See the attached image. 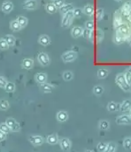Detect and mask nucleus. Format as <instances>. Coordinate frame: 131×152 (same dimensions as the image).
I'll return each instance as SVG.
<instances>
[{
    "mask_svg": "<svg viewBox=\"0 0 131 152\" xmlns=\"http://www.w3.org/2000/svg\"><path fill=\"white\" fill-rule=\"evenodd\" d=\"M128 70L129 71V72H130L131 73V66L128 68Z\"/></svg>",
    "mask_w": 131,
    "mask_h": 152,
    "instance_id": "obj_50",
    "label": "nucleus"
},
{
    "mask_svg": "<svg viewBox=\"0 0 131 152\" xmlns=\"http://www.w3.org/2000/svg\"><path fill=\"white\" fill-rule=\"evenodd\" d=\"M74 7L73 5L71 4H65L61 7L59 10L61 15H64V14L68 13L69 12L74 10Z\"/></svg>",
    "mask_w": 131,
    "mask_h": 152,
    "instance_id": "obj_12",
    "label": "nucleus"
},
{
    "mask_svg": "<svg viewBox=\"0 0 131 152\" xmlns=\"http://www.w3.org/2000/svg\"><path fill=\"white\" fill-rule=\"evenodd\" d=\"M52 2L54 4L58 9H59L65 4V0H52Z\"/></svg>",
    "mask_w": 131,
    "mask_h": 152,
    "instance_id": "obj_43",
    "label": "nucleus"
},
{
    "mask_svg": "<svg viewBox=\"0 0 131 152\" xmlns=\"http://www.w3.org/2000/svg\"><path fill=\"white\" fill-rule=\"evenodd\" d=\"M104 88L100 85L94 86L93 89L94 94L97 96H101L104 92Z\"/></svg>",
    "mask_w": 131,
    "mask_h": 152,
    "instance_id": "obj_30",
    "label": "nucleus"
},
{
    "mask_svg": "<svg viewBox=\"0 0 131 152\" xmlns=\"http://www.w3.org/2000/svg\"><path fill=\"white\" fill-rule=\"evenodd\" d=\"M124 147L126 150L131 149V138H126L124 141Z\"/></svg>",
    "mask_w": 131,
    "mask_h": 152,
    "instance_id": "obj_39",
    "label": "nucleus"
},
{
    "mask_svg": "<svg viewBox=\"0 0 131 152\" xmlns=\"http://www.w3.org/2000/svg\"><path fill=\"white\" fill-rule=\"evenodd\" d=\"M74 74L70 71H66L63 74V78L66 81H70L73 79Z\"/></svg>",
    "mask_w": 131,
    "mask_h": 152,
    "instance_id": "obj_33",
    "label": "nucleus"
},
{
    "mask_svg": "<svg viewBox=\"0 0 131 152\" xmlns=\"http://www.w3.org/2000/svg\"><path fill=\"white\" fill-rule=\"evenodd\" d=\"M34 66V61L31 58H25L23 61L22 66L25 69L29 70Z\"/></svg>",
    "mask_w": 131,
    "mask_h": 152,
    "instance_id": "obj_18",
    "label": "nucleus"
},
{
    "mask_svg": "<svg viewBox=\"0 0 131 152\" xmlns=\"http://www.w3.org/2000/svg\"><path fill=\"white\" fill-rule=\"evenodd\" d=\"M60 145L61 148L64 152H69L71 147V143L69 139L63 138L60 140Z\"/></svg>",
    "mask_w": 131,
    "mask_h": 152,
    "instance_id": "obj_8",
    "label": "nucleus"
},
{
    "mask_svg": "<svg viewBox=\"0 0 131 152\" xmlns=\"http://www.w3.org/2000/svg\"><path fill=\"white\" fill-rule=\"evenodd\" d=\"M17 122L15 119L13 118H8L6 121V123L7 124V126L10 128V129L13 127Z\"/></svg>",
    "mask_w": 131,
    "mask_h": 152,
    "instance_id": "obj_42",
    "label": "nucleus"
},
{
    "mask_svg": "<svg viewBox=\"0 0 131 152\" xmlns=\"http://www.w3.org/2000/svg\"><path fill=\"white\" fill-rule=\"evenodd\" d=\"M124 37L117 31V33L114 37L115 43L117 44H120L124 42Z\"/></svg>",
    "mask_w": 131,
    "mask_h": 152,
    "instance_id": "obj_29",
    "label": "nucleus"
},
{
    "mask_svg": "<svg viewBox=\"0 0 131 152\" xmlns=\"http://www.w3.org/2000/svg\"><path fill=\"white\" fill-rule=\"evenodd\" d=\"M37 60L42 66H47L50 63V59L48 54L44 52H41L38 53Z\"/></svg>",
    "mask_w": 131,
    "mask_h": 152,
    "instance_id": "obj_5",
    "label": "nucleus"
},
{
    "mask_svg": "<svg viewBox=\"0 0 131 152\" xmlns=\"http://www.w3.org/2000/svg\"><path fill=\"white\" fill-rule=\"evenodd\" d=\"M38 43L43 46H48L51 43L50 38L46 34H42L38 39Z\"/></svg>",
    "mask_w": 131,
    "mask_h": 152,
    "instance_id": "obj_16",
    "label": "nucleus"
},
{
    "mask_svg": "<svg viewBox=\"0 0 131 152\" xmlns=\"http://www.w3.org/2000/svg\"><path fill=\"white\" fill-rule=\"evenodd\" d=\"M116 122L119 125L130 124H131V117L127 115H122L116 118Z\"/></svg>",
    "mask_w": 131,
    "mask_h": 152,
    "instance_id": "obj_6",
    "label": "nucleus"
},
{
    "mask_svg": "<svg viewBox=\"0 0 131 152\" xmlns=\"http://www.w3.org/2000/svg\"><path fill=\"white\" fill-rule=\"evenodd\" d=\"M110 127V123L108 121L106 120H103L101 121L99 123V128L101 130H107L109 129Z\"/></svg>",
    "mask_w": 131,
    "mask_h": 152,
    "instance_id": "obj_25",
    "label": "nucleus"
},
{
    "mask_svg": "<svg viewBox=\"0 0 131 152\" xmlns=\"http://www.w3.org/2000/svg\"><path fill=\"white\" fill-rule=\"evenodd\" d=\"M122 13L125 15H130L131 12V5L129 3L124 4L121 8Z\"/></svg>",
    "mask_w": 131,
    "mask_h": 152,
    "instance_id": "obj_23",
    "label": "nucleus"
},
{
    "mask_svg": "<svg viewBox=\"0 0 131 152\" xmlns=\"http://www.w3.org/2000/svg\"><path fill=\"white\" fill-rule=\"evenodd\" d=\"M10 107V103L6 100L2 99L0 100V110L2 111H6L8 110Z\"/></svg>",
    "mask_w": 131,
    "mask_h": 152,
    "instance_id": "obj_32",
    "label": "nucleus"
},
{
    "mask_svg": "<svg viewBox=\"0 0 131 152\" xmlns=\"http://www.w3.org/2000/svg\"><path fill=\"white\" fill-rule=\"evenodd\" d=\"M130 116L131 118V109H130Z\"/></svg>",
    "mask_w": 131,
    "mask_h": 152,
    "instance_id": "obj_51",
    "label": "nucleus"
},
{
    "mask_svg": "<svg viewBox=\"0 0 131 152\" xmlns=\"http://www.w3.org/2000/svg\"><path fill=\"white\" fill-rule=\"evenodd\" d=\"M38 6L37 0H25L23 3V8L26 10H34Z\"/></svg>",
    "mask_w": 131,
    "mask_h": 152,
    "instance_id": "obj_4",
    "label": "nucleus"
},
{
    "mask_svg": "<svg viewBox=\"0 0 131 152\" xmlns=\"http://www.w3.org/2000/svg\"><path fill=\"white\" fill-rule=\"evenodd\" d=\"M29 141L35 146L42 145L44 143V138L40 135H31L29 137Z\"/></svg>",
    "mask_w": 131,
    "mask_h": 152,
    "instance_id": "obj_7",
    "label": "nucleus"
},
{
    "mask_svg": "<svg viewBox=\"0 0 131 152\" xmlns=\"http://www.w3.org/2000/svg\"><path fill=\"white\" fill-rule=\"evenodd\" d=\"M17 20L19 23L20 24V26L21 28H24L27 25L28 23V20L26 17L23 16H19L17 17Z\"/></svg>",
    "mask_w": 131,
    "mask_h": 152,
    "instance_id": "obj_26",
    "label": "nucleus"
},
{
    "mask_svg": "<svg viewBox=\"0 0 131 152\" xmlns=\"http://www.w3.org/2000/svg\"><path fill=\"white\" fill-rule=\"evenodd\" d=\"M1 9L4 13H10L13 9V4L10 1H6L2 4Z\"/></svg>",
    "mask_w": 131,
    "mask_h": 152,
    "instance_id": "obj_9",
    "label": "nucleus"
},
{
    "mask_svg": "<svg viewBox=\"0 0 131 152\" xmlns=\"http://www.w3.org/2000/svg\"><path fill=\"white\" fill-rule=\"evenodd\" d=\"M107 143L105 142H101L98 143L97 145V148L99 152H103L105 151V149L107 147Z\"/></svg>",
    "mask_w": 131,
    "mask_h": 152,
    "instance_id": "obj_37",
    "label": "nucleus"
},
{
    "mask_svg": "<svg viewBox=\"0 0 131 152\" xmlns=\"http://www.w3.org/2000/svg\"><path fill=\"white\" fill-rule=\"evenodd\" d=\"M104 16V10L102 8H98L95 12V18L97 21L101 20Z\"/></svg>",
    "mask_w": 131,
    "mask_h": 152,
    "instance_id": "obj_36",
    "label": "nucleus"
},
{
    "mask_svg": "<svg viewBox=\"0 0 131 152\" xmlns=\"http://www.w3.org/2000/svg\"><path fill=\"white\" fill-rule=\"evenodd\" d=\"M74 18V16L73 11L69 12L67 13L64 14V15H63V18L61 20V27L64 28H69L73 23Z\"/></svg>",
    "mask_w": 131,
    "mask_h": 152,
    "instance_id": "obj_2",
    "label": "nucleus"
},
{
    "mask_svg": "<svg viewBox=\"0 0 131 152\" xmlns=\"http://www.w3.org/2000/svg\"><path fill=\"white\" fill-rule=\"evenodd\" d=\"M47 75L43 73H38L35 76V79L37 83H44L47 81Z\"/></svg>",
    "mask_w": 131,
    "mask_h": 152,
    "instance_id": "obj_21",
    "label": "nucleus"
},
{
    "mask_svg": "<svg viewBox=\"0 0 131 152\" xmlns=\"http://www.w3.org/2000/svg\"><path fill=\"white\" fill-rule=\"evenodd\" d=\"M6 135H7L6 133L0 130V142L3 141L5 139H6V137H7Z\"/></svg>",
    "mask_w": 131,
    "mask_h": 152,
    "instance_id": "obj_48",
    "label": "nucleus"
},
{
    "mask_svg": "<svg viewBox=\"0 0 131 152\" xmlns=\"http://www.w3.org/2000/svg\"><path fill=\"white\" fill-rule=\"evenodd\" d=\"M82 10H83L84 14H86V15L90 16V17L93 15L95 12L94 6L92 4H88L87 5H86L84 7Z\"/></svg>",
    "mask_w": 131,
    "mask_h": 152,
    "instance_id": "obj_15",
    "label": "nucleus"
},
{
    "mask_svg": "<svg viewBox=\"0 0 131 152\" xmlns=\"http://www.w3.org/2000/svg\"><path fill=\"white\" fill-rule=\"evenodd\" d=\"M7 82L6 79L2 77V76H0V87L2 88H5L6 86L7 85Z\"/></svg>",
    "mask_w": 131,
    "mask_h": 152,
    "instance_id": "obj_44",
    "label": "nucleus"
},
{
    "mask_svg": "<svg viewBox=\"0 0 131 152\" xmlns=\"http://www.w3.org/2000/svg\"><path fill=\"white\" fill-rule=\"evenodd\" d=\"M108 74L109 72L108 70L104 68H101L98 70L97 76L98 78L101 79H104L108 76Z\"/></svg>",
    "mask_w": 131,
    "mask_h": 152,
    "instance_id": "obj_24",
    "label": "nucleus"
},
{
    "mask_svg": "<svg viewBox=\"0 0 131 152\" xmlns=\"http://www.w3.org/2000/svg\"><path fill=\"white\" fill-rule=\"evenodd\" d=\"M131 109V101L130 100H125L120 104V110L122 113L126 112Z\"/></svg>",
    "mask_w": 131,
    "mask_h": 152,
    "instance_id": "obj_13",
    "label": "nucleus"
},
{
    "mask_svg": "<svg viewBox=\"0 0 131 152\" xmlns=\"http://www.w3.org/2000/svg\"><path fill=\"white\" fill-rule=\"evenodd\" d=\"M122 20H121V17H115L114 19V24L115 27H118V26H120L121 24H122Z\"/></svg>",
    "mask_w": 131,
    "mask_h": 152,
    "instance_id": "obj_46",
    "label": "nucleus"
},
{
    "mask_svg": "<svg viewBox=\"0 0 131 152\" xmlns=\"http://www.w3.org/2000/svg\"><path fill=\"white\" fill-rule=\"evenodd\" d=\"M116 150V144L114 142L108 143L105 152H115Z\"/></svg>",
    "mask_w": 131,
    "mask_h": 152,
    "instance_id": "obj_31",
    "label": "nucleus"
},
{
    "mask_svg": "<svg viewBox=\"0 0 131 152\" xmlns=\"http://www.w3.org/2000/svg\"><path fill=\"white\" fill-rule=\"evenodd\" d=\"M84 30L80 26H75L72 28L71 34L74 38H77L83 35Z\"/></svg>",
    "mask_w": 131,
    "mask_h": 152,
    "instance_id": "obj_11",
    "label": "nucleus"
},
{
    "mask_svg": "<svg viewBox=\"0 0 131 152\" xmlns=\"http://www.w3.org/2000/svg\"><path fill=\"white\" fill-rule=\"evenodd\" d=\"M118 105L116 103L114 102H111L108 104L107 109L109 112L114 113L118 110H119V108H118Z\"/></svg>",
    "mask_w": 131,
    "mask_h": 152,
    "instance_id": "obj_28",
    "label": "nucleus"
},
{
    "mask_svg": "<svg viewBox=\"0 0 131 152\" xmlns=\"http://www.w3.org/2000/svg\"><path fill=\"white\" fill-rule=\"evenodd\" d=\"M124 77L128 83L131 85V73L128 70H127L124 74Z\"/></svg>",
    "mask_w": 131,
    "mask_h": 152,
    "instance_id": "obj_45",
    "label": "nucleus"
},
{
    "mask_svg": "<svg viewBox=\"0 0 131 152\" xmlns=\"http://www.w3.org/2000/svg\"><path fill=\"white\" fill-rule=\"evenodd\" d=\"M7 41V43L10 46H13L16 44V38L11 35V34H7L4 38Z\"/></svg>",
    "mask_w": 131,
    "mask_h": 152,
    "instance_id": "obj_27",
    "label": "nucleus"
},
{
    "mask_svg": "<svg viewBox=\"0 0 131 152\" xmlns=\"http://www.w3.org/2000/svg\"><path fill=\"white\" fill-rule=\"evenodd\" d=\"M77 57V53L74 51H68L65 52L61 55V59L65 63L73 62Z\"/></svg>",
    "mask_w": 131,
    "mask_h": 152,
    "instance_id": "obj_3",
    "label": "nucleus"
},
{
    "mask_svg": "<svg viewBox=\"0 0 131 152\" xmlns=\"http://www.w3.org/2000/svg\"><path fill=\"white\" fill-rule=\"evenodd\" d=\"M58 137L57 134L48 136L47 137V142L50 145H56L58 142Z\"/></svg>",
    "mask_w": 131,
    "mask_h": 152,
    "instance_id": "obj_20",
    "label": "nucleus"
},
{
    "mask_svg": "<svg viewBox=\"0 0 131 152\" xmlns=\"http://www.w3.org/2000/svg\"><path fill=\"white\" fill-rule=\"evenodd\" d=\"M6 91L8 93L13 92L16 89V85L15 84L11 82H8L7 85L5 87Z\"/></svg>",
    "mask_w": 131,
    "mask_h": 152,
    "instance_id": "obj_35",
    "label": "nucleus"
},
{
    "mask_svg": "<svg viewBox=\"0 0 131 152\" xmlns=\"http://www.w3.org/2000/svg\"><path fill=\"white\" fill-rule=\"evenodd\" d=\"M20 124L19 123L17 122L16 124L14 125L13 127L11 129V132H18L20 130Z\"/></svg>",
    "mask_w": 131,
    "mask_h": 152,
    "instance_id": "obj_47",
    "label": "nucleus"
},
{
    "mask_svg": "<svg viewBox=\"0 0 131 152\" xmlns=\"http://www.w3.org/2000/svg\"><path fill=\"white\" fill-rule=\"evenodd\" d=\"M116 1H118V2H121L122 0H115Z\"/></svg>",
    "mask_w": 131,
    "mask_h": 152,
    "instance_id": "obj_52",
    "label": "nucleus"
},
{
    "mask_svg": "<svg viewBox=\"0 0 131 152\" xmlns=\"http://www.w3.org/2000/svg\"><path fill=\"white\" fill-rule=\"evenodd\" d=\"M68 113L67 112L64 111H61L57 113V119L60 122H64L68 119Z\"/></svg>",
    "mask_w": 131,
    "mask_h": 152,
    "instance_id": "obj_17",
    "label": "nucleus"
},
{
    "mask_svg": "<svg viewBox=\"0 0 131 152\" xmlns=\"http://www.w3.org/2000/svg\"><path fill=\"white\" fill-rule=\"evenodd\" d=\"M40 89L44 93H51L54 89L55 87L47 83H40Z\"/></svg>",
    "mask_w": 131,
    "mask_h": 152,
    "instance_id": "obj_14",
    "label": "nucleus"
},
{
    "mask_svg": "<svg viewBox=\"0 0 131 152\" xmlns=\"http://www.w3.org/2000/svg\"><path fill=\"white\" fill-rule=\"evenodd\" d=\"M10 27L11 30L14 32H18L22 28L20 26V24L18 23L17 19L13 20L10 22Z\"/></svg>",
    "mask_w": 131,
    "mask_h": 152,
    "instance_id": "obj_22",
    "label": "nucleus"
},
{
    "mask_svg": "<svg viewBox=\"0 0 131 152\" xmlns=\"http://www.w3.org/2000/svg\"><path fill=\"white\" fill-rule=\"evenodd\" d=\"M85 27L87 30H94V23L93 20H88L85 23Z\"/></svg>",
    "mask_w": 131,
    "mask_h": 152,
    "instance_id": "obj_41",
    "label": "nucleus"
},
{
    "mask_svg": "<svg viewBox=\"0 0 131 152\" xmlns=\"http://www.w3.org/2000/svg\"><path fill=\"white\" fill-rule=\"evenodd\" d=\"M115 82L118 86L124 92H127L130 91L131 85L128 83L126 78L124 77V74H118L115 78Z\"/></svg>",
    "mask_w": 131,
    "mask_h": 152,
    "instance_id": "obj_1",
    "label": "nucleus"
},
{
    "mask_svg": "<svg viewBox=\"0 0 131 152\" xmlns=\"http://www.w3.org/2000/svg\"><path fill=\"white\" fill-rule=\"evenodd\" d=\"M10 45L7 43V41L3 38L0 39V49L2 50H6L9 49Z\"/></svg>",
    "mask_w": 131,
    "mask_h": 152,
    "instance_id": "obj_34",
    "label": "nucleus"
},
{
    "mask_svg": "<svg viewBox=\"0 0 131 152\" xmlns=\"http://www.w3.org/2000/svg\"><path fill=\"white\" fill-rule=\"evenodd\" d=\"M128 20H130V21L131 22V14L129 15V17L128 18Z\"/></svg>",
    "mask_w": 131,
    "mask_h": 152,
    "instance_id": "obj_49",
    "label": "nucleus"
},
{
    "mask_svg": "<svg viewBox=\"0 0 131 152\" xmlns=\"http://www.w3.org/2000/svg\"><path fill=\"white\" fill-rule=\"evenodd\" d=\"M118 32L121 34L122 36L125 37H128L130 34V28L125 23H122L120 26L117 27Z\"/></svg>",
    "mask_w": 131,
    "mask_h": 152,
    "instance_id": "obj_10",
    "label": "nucleus"
},
{
    "mask_svg": "<svg viewBox=\"0 0 131 152\" xmlns=\"http://www.w3.org/2000/svg\"><path fill=\"white\" fill-rule=\"evenodd\" d=\"M45 9L47 11V13L50 14H53L56 13L58 10L57 7L52 2L46 4L45 6Z\"/></svg>",
    "mask_w": 131,
    "mask_h": 152,
    "instance_id": "obj_19",
    "label": "nucleus"
},
{
    "mask_svg": "<svg viewBox=\"0 0 131 152\" xmlns=\"http://www.w3.org/2000/svg\"><path fill=\"white\" fill-rule=\"evenodd\" d=\"M0 130L2 131L3 132L8 134L11 132V129L10 128L7 126L6 123H2L0 124Z\"/></svg>",
    "mask_w": 131,
    "mask_h": 152,
    "instance_id": "obj_38",
    "label": "nucleus"
},
{
    "mask_svg": "<svg viewBox=\"0 0 131 152\" xmlns=\"http://www.w3.org/2000/svg\"><path fill=\"white\" fill-rule=\"evenodd\" d=\"M73 13L74 15V18H80L82 16L83 13V10L81 8H74V10H73Z\"/></svg>",
    "mask_w": 131,
    "mask_h": 152,
    "instance_id": "obj_40",
    "label": "nucleus"
}]
</instances>
